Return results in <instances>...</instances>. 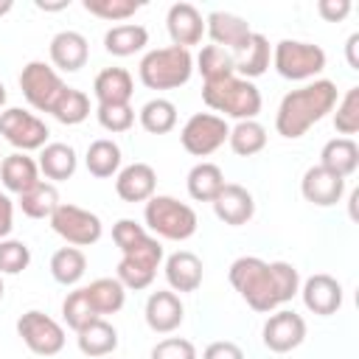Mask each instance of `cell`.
I'll return each instance as SVG.
<instances>
[{
    "label": "cell",
    "instance_id": "obj_1",
    "mask_svg": "<svg viewBox=\"0 0 359 359\" xmlns=\"http://www.w3.org/2000/svg\"><path fill=\"white\" fill-rule=\"evenodd\" d=\"M227 278L241 300L261 314H272L300 292V272L289 261H261L255 255H241L230 264Z\"/></svg>",
    "mask_w": 359,
    "mask_h": 359
},
{
    "label": "cell",
    "instance_id": "obj_2",
    "mask_svg": "<svg viewBox=\"0 0 359 359\" xmlns=\"http://www.w3.org/2000/svg\"><path fill=\"white\" fill-rule=\"evenodd\" d=\"M337 84L331 79H314L292 93H286L275 112V129L286 140L303 137L314 123H320L337 107Z\"/></svg>",
    "mask_w": 359,
    "mask_h": 359
},
{
    "label": "cell",
    "instance_id": "obj_3",
    "mask_svg": "<svg viewBox=\"0 0 359 359\" xmlns=\"http://www.w3.org/2000/svg\"><path fill=\"white\" fill-rule=\"evenodd\" d=\"M202 101L219 112L222 118H236V121H255L261 112V90L255 81H247L241 76H227L222 81L202 84Z\"/></svg>",
    "mask_w": 359,
    "mask_h": 359
},
{
    "label": "cell",
    "instance_id": "obj_4",
    "mask_svg": "<svg viewBox=\"0 0 359 359\" xmlns=\"http://www.w3.org/2000/svg\"><path fill=\"white\" fill-rule=\"evenodd\" d=\"M143 222H146L143 227L154 238H165V241H188L199 227L196 210L174 196H165V194H154L146 202Z\"/></svg>",
    "mask_w": 359,
    "mask_h": 359
},
{
    "label": "cell",
    "instance_id": "obj_5",
    "mask_svg": "<svg viewBox=\"0 0 359 359\" xmlns=\"http://www.w3.org/2000/svg\"><path fill=\"white\" fill-rule=\"evenodd\" d=\"M137 76H140L143 87H149V90H177L191 81L194 56H191V50L177 48V45L154 48L140 59Z\"/></svg>",
    "mask_w": 359,
    "mask_h": 359
},
{
    "label": "cell",
    "instance_id": "obj_6",
    "mask_svg": "<svg viewBox=\"0 0 359 359\" xmlns=\"http://www.w3.org/2000/svg\"><path fill=\"white\" fill-rule=\"evenodd\" d=\"M272 67L289 81H309L325 70V50L303 39H280L272 48Z\"/></svg>",
    "mask_w": 359,
    "mask_h": 359
},
{
    "label": "cell",
    "instance_id": "obj_7",
    "mask_svg": "<svg viewBox=\"0 0 359 359\" xmlns=\"http://www.w3.org/2000/svg\"><path fill=\"white\" fill-rule=\"evenodd\" d=\"M160 264H163V244H160V238H154V236L149 233V236H146L143 241H137L132 250L121 252L118 275H115V278L123 283V289L140 292V289H149V286H151V280H154Z\"/></svg>",
    "mask_w": 359,
    "mask_h": 359
},
{
    "label": "cell",
    "instance_id": "obj_8",
    "mask_svg": "<svg viewBox=\"0 0 359 359\" xmlns=\"http://www.w3.org/2000/svg\"><path fill=\"white\" fill-rule=\"evenodd\" d=\"M50 227L59 238H65L70 247H93L101 236H104V224L101 219L87 210V208H79L73 202H59V208L50 213Z\"/></svg>",
    "mask_w": 359,
    "mask_h": 359
},
{
    "label": "cell",
    "instance_id": "obj_9",
    "mask_svg": "<svg viewBox=\"0 0 359 359\" xmlns=\"http://www.w3.org/2000/svg\"><path fill=\"white\" fill-rule=\"evenodd\" d=\"M227 135H230V126L222 115L194 112L180 129V143L188 154L208 157V154H213L216 149H222L227 143Z\"/></svg>",
    "mask_w": 359,
    "mask_h": 359
},
{
    "label": "cell",
    "instance_id": "obj_10",
    "mask_svg": "<svg viewBox=\"0 0 359 359\" xmlns=\"http://www.w3.org/2000/svg\"><path fill=\"white\" fill-rule=\"evenodd\" d=\"M65 81L62 76L48 65V62H28L20 73V90L25 95V101L39 109V112H50L59 101V95L65 93Z\"/></svg>",
    "mask_w": 359,
    "mask_h": 359
},
{
    "label": "cell",
    "instance_id": "obj_11",
    "mask_svg": "<svg viewBox=\"0 0 359 359\" xmlns=\"http://www.w3.org/2000/svg\"><path fill=\"white\" fill-rule=\"evenodd\" d=\"M17 334L25 342V348L36 356H56L65 348V339H67L65 328L39 309H31V311L20 314Z\"/></svg>",
    "mask_w": 359,
    "mask_h": 359
},
{
    "label": "cell",
    "instance_id": "obj_12",
    "mask_svg": "<svg viewBox=\"0 0 359 359\" xmlns=\"http://www.w3.org/2000/svg\"><path fill=\"white\" fill-rule=\"evenodd\" d=\"M0 135L17 149V151H39L48 137L50 129L42 118H36L34 112H25L22 107H8L0 112Z\"/></svg>",
    "mask_w": 359,
    "mask_h": 359
},
{
    "label": "cell",
    "instance_id": "obj_13",
    "mask_svg": "<svg viewBox=\"0 0 359 359\" xmlns=\"http://www.w3.org/2000/svg\"><path fill=\"white\" fill-rule=\"evenodd\" d=\"M264 348L272 353H289L306 339V320L292 309H275L261 328Z\"/></svg>",
    "mask_w": 359,
    "mask_h": 359
},
{
    "label": "cell",
    "instance_id": "obj_14",
    "mask_svg": "<svg viewBox=\"0 0 359 359\" xmlns=\"http://www.w3.org/2000/svg\"><path fill=\"white\" fill-rule=\"evenodd\" d=\"M205 34L213 39V45L224 48L227 53L238 56L247 45H250V36H252V28L244 17L238 14H230V11H210L205 17Z\"/></svg>",
    "mask_w": 359,
    "mask_h": 359
},
{
    "label": "cell",
    "instance_id": "obj_15",
    "mask_svg": "<svg viewBox=\"0 0 359 359\" xmlns=\"http://www.w3.org/2000/svg\"><path fill=\"white\" fill-rule=\"evenodd\" d=\"M303 306L317 317H331L342 309V283L334 275L317 272L300 283Z\"/></svg>",
    "mask_w": 359,
    "mask_h": 359
},
{
    "label": "cell",
    "instance_id": "obj_16",
    "mask_svg": "<svg viewBox=\"0 0 359 359\" xmlns=\"http://www.w3.org/2000/svg\"><path fill=\"white\" fill-rule=\"evenodd\" d=\"M165 28H168L171 45L191 50L205 36V17L194 3H174L165 14Z\"/></svg>",
    "mask_w": 359,
    "mask_h": 359
},
{
    "label": "cell",
    "instance_id": "obj_17",
    "mask_svg": "<svg viewBox=\"0 0 359 359\" xmlns=\"http://www.w3.org/2000/svg\"><path fill=\"white\" fill-rule=\"evenodd\" d=\"M143 317H146V325L154 331V334H171L182 325L185 320V306L180 300L177 292L171 289H157L149 294L146 300V309H143Z\"/></svg>",
    "mask_w": 359,
    "mask_h": 359
},
{
    "label": "cell",
    "instance_id": "obj_18",
    "mask_svg": "<svg viewBox=\"0 0 359 359\" xmlns=\"http://www.w3.org/2000/svg\"><path fill=\"white\" fill-rule=\"evenodd\" d=\"M300 194L306 202H311L317 208H331L345 196V177H339L317 163V165L306 168V174L300 180Z\"/></svg>",
    "mask_w": 359,
    "mask_h": 359
},
{
    "label": "cell",
    "instance_id": "obj_19",
    "mask_svg": "<svg viewBox=\"0 0 359 359\" xmlns=\"http://www.w3.org/2000/svg\"><path fill=\"white\" fill-rule=\"evenodd\" d=\"M210 205H213L216 219L230 227H241L255 216V199L238 182H224V188L216 194V199Z\"/></svg>",
    "mask_w": 359,
    "mask_h": 359
},
{
    "label": "cell",
    "instance_id": "obj_20",
    "mask_svg": "<svg viewBox=\"0 0 359 359\" xmlns=\"http://www.w3.org/2000/svg\"><path fill=\"white\" fill-rule=\"evenodd\" d=\"M50 67L59 73H76L87 65L90 59V45H87V36L79 34V31H59L53 39H50Z\"/></svg>",
    "mask_w": 359,
    "mask_h": 359
},
{
    "label": "cell",
    "instance_id": "obj_21",
    "mask_svg": "<svg viewBox=\"0 0 359 359\" xmlns=\"http://www.w3.org/2000/svg\"><path fill=\"white\" fill-rule=\"evenodd\" d=\"M157 191V171L149 163H129L115 174V194L123 202H149Z\"/></svg>",
    "mask_w": 359,
    "mask_h": 359
},
{
    "label": "cell",
    "instance_id": "obj_22",
    "mask_svg": "<svg viewBox=\"0 0 359 359\" xmlns=\"http://www.w3.org/2000/svg\"><path fill=\"white\" fill-rule=\"evenodd\" d=\"M165 280L171 286V292H180V294H188V292H196L202 286V278H205V266H202V258L194 255L191 250H177L165 258Z\"/></svg>",
    "mask_w": 359,
    "mask_h": 359
},
{
    "label": "cell",
    "instance_id": "obj_23",
    "mask_svg": "<svg viewBox=\"0 0 359 359\" xmlns=\"http://www.w3.org/2000/svg\"><path fill=\"white\" fill-rule=\"evenodd\" d=\"M0 182L6 191L11 194H25L28 188H34L39 182V165L34 157H28L25 151H14L8 157H3L0 163Z\"/></svg>",
    "mask_w": 359,
    "mask_h": 359
},
{
    "label": "cell",
    "instance_id": "obj_24",
    "mask_svg": "<svg viewBox=\"0 0 359 359\" xmlns=\"http://www.w3.org/2000/svg\"><path fill=\"white\" fill-rule=\"evenodd\" d=\"M132 93L135 81L126 67H104L93 81V95L98 104H129Z\"/></svg>",
    "mask_w": 359,
    "mask_h": 359
},
{
    "label": "cell",
    "instance_id": "obj_25",
    "mask_svg": "<svg viewBox=\"0 0 359 359\" xmlns=\"http://www.w3.org/2000/svg\"><path fill=\"white\" fill-rule=\"evenodd\" d=\"M76 342H79V351L90 359H104L109 353H115L118 348V331L112 323H107L104 317L87 323L81 331H76Z\"/></svg>",
    "mask_w": 359,
    "mask_h": 359
},
{
    "label": "cell",
    "instance_id": "obj_26",
    "mask_svg": "<svg viewBox=\"0 0 359 359\" xmlns=\"http://www.w3.org/2000/svg\"><path fill=\"white\" fill-rule=\"evenodd\" d=\"M39 174H45V180L50 182H62V180H70L79 168V157H76V149L67 146V143H45L39 149Z\"/></svg>",
    "mask_w": 359,
    "mask_h": 359
},
{
    "label": "cell",
    "instance_id": "obj_27",
    "mask_svg": "<svg viewBox=\"0 0 359 359\" xmlns=\"http://www.w3.org/2000/svg\"><path fill=\"white\" fill-rule=\"evenodd\" d=\"M233 62H236V76H241L247 81L264 76L269 70V62H272V45H269V39L264 34L252 31L250 45L238 56H233Z\"/></svg>",
    "mask_w": 359,
    "mask_h": 359
},
{
    "label": "cell",
    "instance_id": "obj_28",
    "mask_svg": "<svg viewBox=\"0 0 359 359\" xmlns=\"http://www.w3.org/2000/svg\"><path fill=\"white\" fill-rule=\"evenodd\" d=\"M320 165L348 180L359 168V146H356V140L353 137H331L320 151Z\"/></svg>",
    "mask_w": 359,
    "mask_h": 359
},
{
    "label": "cell",
    "instance_id": "obj_29",
    "mask_svg": "<svg viewBox=\"0 0 359 359\" xmlns=\"http://www.w3.org/2000/svg\"><path fill=\"white\" fill-rule=\"evenodd\" d=\"M149 45V31L140 22H121L104 34V50L112 56H135Z\"/></svg>",
    "mask_w": 359,
    "mask_h": 359
},
{
    "label": "cell",
    "instance_id": "obj_30",
    "mask_svg": "<svg viewBox=\"0 0 359 359\" xmlns=\"http://www.w3.org/2000/svg\"><path fill=\"white\" fill-rule=\"evenodd\" d=\"M185 185H188V196L191 199H196V202H213L216 194L224 188V174H222V168L216 163L202 160V163H196L188 171Z\"/></svg>",
    "mask_w": 359,
    "mask_h": 359
},
{
    "label": "cell",
    "instance_id": "obj_31",
    "mask_svg": "<svg viewBox=\"0 0 359 359\" xmlns=\"http://www.w3.org/2000/svg\"><path fill=\"white\" fill-rule=\"evenodd\" d=\"M84 292H87L90 306L95 309L98 317L118 314L126 303V289L118 278H95L90 286H84Z\"/></svg>",
    "mask_w": 359,
    "mask_h": 359
},
{
    "label": "cell",
    "instance_id": "obj_32",
    "mask_svg": "<svg viewBox=\"0 0 359 359\" xmlns=\"http://www.w3.org/2000/svg\"><path fill=\"white\" fill-rule=\"evenodd\" d=\"M84 165L93 177L98 180H107V177H115L121 171V146L109 137H98L87 146V154H84Z\"/></svg>",
    "mask_w": 359,
    "mask_h": 359
},
{
    "label": "cell",
    "instance_id": "obj_33",
    "mask_svg": "<svg viewBox=\"0 0 359 359\" xmlns=\"http://www.w3.org/2000/svg\"><path fill=\"white\" fill-rule=\"evenodd\" d=\"M87 272V255L79 247H59L50 255V275L62 286H76Z\"/></svg>",
    "mask_w": 359,
    "mask_h": 359
},
{
    "label": "cell",
    "instance_id": "obj_34",
    "mask_svg": "<svg viewBox=\"0 0 359 359\" xmlns=\"http://www.w3.org/2000/svg\"><path fill=\"white\" fill-rule=\"evenodd\" d=\"M17 205L28 219H50V213L59 208V191L53 182L39 180L34 188L17 196Z\"/></svg>",
    "mask_w": 359,
    "mask_h": 359
},
{
    "label": "cell",
    "instance_id": "obj_35",
    "mask_svg": "<svg viewBox=\"0 0 359 359\" xmlns=\"http://www.w3.org/2000/svg\"><path fill=\"white\" fill-rule=\"evenodd\" d=\"M137 121L140 126L149 132V135H168L174 126H177V107L168 101V98H151L140 107L137 112Z\"/></svg>",
    "mask_w": 359,
    "mask_h": 359
},
{
    "label": "cell",
    "instance_id": "obj_36",
    "mask_svg": "<svg viewBox=\"0 0 359 359\" xmlns=\"http://www.w3.org/2000/svg\"><path fill=\"white\" fill-rule=\"evenodd\" d=\"M194 65H196V70L202 73L205 84L222 81V79H227V76H236L233 53H227V50L219 48V45H205V48L199 50V56L194 59Z\"/></svg>",
    "mask_w": 359,
    "mask_h": 359
},
{
    "label": "cell",
    "instance_id": "obj_37",
    "mask_svg": "<svg viewBox=\"0 0 359 359\" xmlns=\"http://www.w3.org/2000/svg\"><path fill=\"white\" fill-rule=\"evenodd\" d=\"M227 143L238 157H255L266 146V129L258 121H236V126H230Z\"/></svg>",
    "mask_w": 359,
    "mask_h": 359
},
{
    "label": "cell",
    "instance_id": "obj_38",
    "mask_svg": "<svg viewBox=\"0 0 359 359\" xmlns=\"http://www.w3.org/2000/svg\"><path fill=\"white\" fill-rule=\"evenodd\" d=\"M50 115L59 123H65V126H76V123L87 121V115H90V98H87V93L76 90V87H65V93L59 95V101L50 109Z\"/></svg>",
    "mask_w": 359,
    "mask_h": 359
},
{
    "label": "cell",
    "instance_id": "obj_39",
    "mask_svg": "<svg viewBox=\"0 0 359 359\" xmlns=\"http://www.w3.org/2000/svg\"><path fill=\"white\" fill-rule=\"evenodd\" d=\"M62 320H65L67 328H73V331H81L87 323L98 320L95 309L90 306V297H87L84 286L67 292V297H65V303H62Z\"/></svg>",
    "mask_w": 359,
    "mask_h": 359
},
{
    "label": "cell",
    "instance_id": "obj_40",
    "mask_svg": "<svg viewBox=\"0 0 359 359\" xmlns=\"http://www.w3.org/2000/svg\"><path fill=\"white\" fill-rule=\"evenodd\" d=\"M334 129L342 137H351L359 132V87H348L342 98H337L334 107Z\"/></svg>",
    "mask_w": 359,
    "mask_h": 359
},
{
    "label": "cell",
    "instance_id": "obj_41",
    "mask_svg": "<svg viewBox=\"0 0 359 359\" xmlns=\"http://www.w3.org/2000/svg\"><path fill=\"white\" fill-rule=\"evenodd\" d=\"M87 14L98 17V20H107V22H123L129 20L135 11H140L143 3H135V0H84L81 3Z\"/></svg>",
    "mask_w": 359,
    "mask_h": 359
},
{
    "label": "cell",
    "instance_id": "obj_42",
    "mask_svg": "<svg viewBox=\"0 0 359 359\" xmlns=\"http://www.w3.org/2000/svg\"><path fill=\"white\" fill-rule=\"evenodd\" d=\"M31 264V250L20 238H0V275H20Z\"/></svg>",
    "mask_w": 359,
    "mask_h": 359
},
{
    "label": "cell",
    "instance_id": "obj_43",
    "mask_svg": "<svg viewBox=\"0 0 359 359\" xmlns=\"http://www.w3.org/2000/svg\"><path fill=\"white\" fill-rule=\"evenodd\" d=\"M95 118H98L101 129H107L112 135H121V132H129L132 129L135 109L129 104H98L95 107Z\"/></svg>",
    "mask_w": 359,
    "mask_h": 359
},
{
    "label": "cell",
    "instance_id": "obj_44",
    "mask_svg": "<svg viewBox=\"0 0 359 359\" xmlns=\"http://www.w3.org/2000/svg\"><path fill=\"white\" fill-rule=\"evenodd\" d=\"M149 359H196V348L185 337H165L151 348Z\"/></svg>",
    "mask_w": 359,
    "mask_h": 359
},
{
    "label": "cell",
    "instance_id": "obj_45",
    "mask_svg": "<svg viewBox=\"0 0 359 359\" xmlns=\"http://www.w3.org/2000/svg\"><path fill=\"white\" fill-rule=\"evenodd\" d=\"M149 236V230L143 227V224H137L135 219H118L115 222V227H112V241H115V247L121 250V252H126V250H132L137 241H143Z\"/></svg>",
    "mask_w": 359,
    "mask_h": 359
},
{
    "label": "cell",
    "instance_id": "obj_46",
    "mask_svg": "<svg viewBox=\"0 0 359 359\" xmlns=\"http://www.w3.org/2000/svg\"><path fill=\"white\" fill-rule=\"evenodd\" d=\"M202 359H244V351L230 339H216L202 351Z\"/></svg>",
    "mask_w": 359,
    "mask_h": 359
},
{
    "label": "cell",
    "instance_id": "obj_47",
    "mask_svg": "<svg viewBox=\"0 0 359 359\" xmlns=\"http://www.w3.org/2000/svg\"><path fill=\"white\" fill-rule=\"evenodd\" d=\"M351 11V3L348 0H320L317 3V14L325 20V22H339L345 20Z\"/></svg>",
    "mask_w": 359,
    "mask_h": 359
},
{
    "label": "cell",
    "instance_id": "obj_48",
    "mask_svg": "<svg viewBox=\"0 0 359 359\" xmlns=\"http://www.w3.org/2000/svg\"><path fill=\"white\" fill-rule=\"evenodd\" d=\"M14 227V202L8 199V194L0 191V238H8Z\"/></svg>",
    "mask_w": 359,
    "mask_h": 359
},
{
    "label": "cell",
    "instance_id": "obj_49",
    "mask_svg": "<svg viewBox=\"0 0 359 359\" xmlns=\"http://www.w3.org/2000/svg\"><path fill=\"white\" fill-rule=\"evenodd\" d=\"M356 48H359V34H351V36H348V42H345V53H348V65H351V70H359Z\"/></svg>",
    "mask_w": 359,
    "mask_h": 359
},
{
    "label": "cell",
    "instance_id": "obj_50",
    "mask_svg": "<svg viewBox=\"0 0 359 359\" xmlns=\"http://www.w3.org/2000/svg\"><path fill=\"white\" fill-rule=\"evenodd\" d=\"M67 6H70L67 0H62V3H42V0H36V8H42V11H62Z\"/></svg>",
    "mask_w": 359,
    "mask_h": 359
},
{
    "label": "cell",
    "instance_id": "obj_51",
    "mask_svg": "<svg viewBox=\"0 0 359 359\" xmlns=\"http://www.w3.org/2000/svg\"><path fill=\"white\" fill-rule=\"evenodd\" d=\"M11 8H14V3H11V0H0V17H6Z\"/></svg>",
    "mask_w": 359,
    "mask_h": 359
},
{
    "label": "cell",
    "instance_id": "obj_52",
    "mask_svg": "<svg viewBox=\"0 0 359 359\" xmlns=\"http://www.w3.org/2000/svg\"><path fill=\"white\" fill-rule=\"evenodd\" d=\"M6 98H8V95H6V84L0 81V112H3V107H6Z\"/></svg>",
    "mask_w": 359,
    "mask_h": 359
},
{
    "label": "cell",
    "instance_id": "obj_53",
    "mask_svg": "<svg viewBox=\"0 0 359 359\" xmlns=\"http://www.w3.org/2000/svg\"><path fill=\"white\" fill-rule=\"evenodd\" d=\"M3 292H6V286H3V275H0V300H3Z\"/></svg>",
    "mask_w": 359,
    "mask_h": 359
},
{
    "label": "cell",
    "instance_id": "obj_54",
    "mask_svg": "<svg viewBox=\"0 0 359 359\" xmlns=\"http://www.w3.org/2000/svg\"><path fill=\"white\" fill-rule=\"evenodd\" d=\"M0 163H3V160H0Z\"/></svg>",
    "mask_w": 359,
    "mask_h": 359
}]
</instances>
